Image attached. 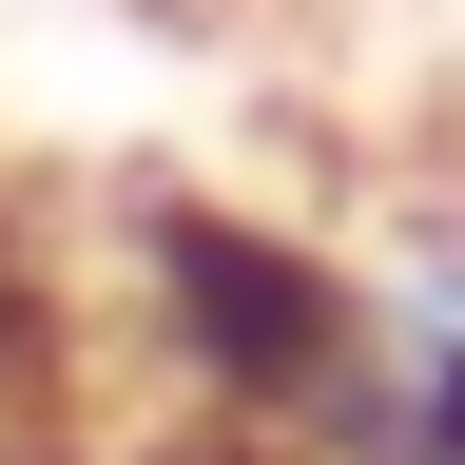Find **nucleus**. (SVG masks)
Returning a JSON list of instances; mask_svg holds the SVG:
<instances>
[{"label":"nucleus","instance_id":"1","mask_svg":"<svg viewBox=\"0 0 465 465\" xmlns=\"http://www.w3.org/2000/svg\"><path fill=\"white\" fill-rule=\"evenodd\" d=\"M116 311H136V349L213 407L232 446L311 465L330 407H349V369H369L388 272H349V252H311V232H272L232 194H136L116 213Z\"/></svg>","mask_w":465,"mask_h":465},{"label":"nucleus","instance_id":"2","mask_svg":"<svg viewBox=\"0 0 465 465\" xmlns=\"http://www.w3.org/2000/svg\"><path fill=\"white\" fill-rule=\"evenodd\" d=\"M311 465H465V330H446L407 272H388L369 369H349V407H330V446H311Z\"/></svg>","mask_w":465,"mask_h":465},{"label":"nucleus","instance_id":"3","mask_svg":"<svg viewBox=\"0 0 465 465\" xmlns=\"http://www.w3.org/2000/svg\"><path fill=\"white\" fill-rule=\"evenodd\" d=\"M20 407H58V272L0 232V446H20Z\"/></svg>","mask_w":465,"mask_h":465},{"label":"nucleus","instance_id":"4","mask_svg":"<svg viewBox=\"0 0 465 465\" xmlns=\"http://www.w3.org/2000/svg\"><path fill=\"white\" fill-rule=\"evenodd\" d=\"M407 291H427V311L465 330V232H427V252H407Z\"/></svg>","mask_w":465,"mask_h":465}]
</instances>
